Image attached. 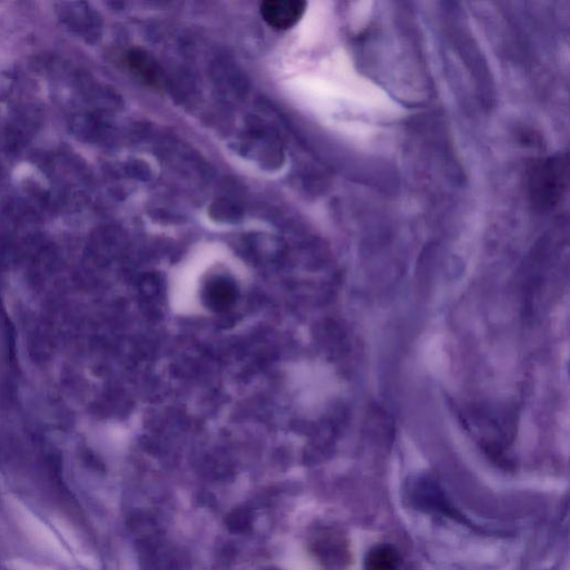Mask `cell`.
<instances>
[{"mask_svg":"<svg viewBox=\"0 0 570 570\" xmlns=\"http://www.w3.org/2000/svg\"><path fill=\"white\" fill-rule=\"evenodd\" d=\"M306 9L307 3L301 0H269L261 5V15L272 28L287 31L299 23Z\"/></svg>","mask_w":570,"mask_h":570,"instance_id":"obj_1","label":"cell"},{"mask_svg":"<svg viewBox=\"0 0 570 570\" xmlns=\"http://www.w3.org/2000/svg\"><path fill=\"white\" fill-rule=\"evenodd\" d=\"M542 171L536 176L535 180L538 181L535 184L536 189H545V193L554 198L558 196L560 190L563 189V184L565 180L564 166L560 162H549L547 163Z\"/></svg>","mask_w":570,"mask_h":570,"instance_id":"obj_2","label":"cell"},{"mask_svg":"<svg viewBox=\"0 0 570 570\" xmlns=\"http://www.w3.org/2000/svg\"><path fill=\"white\" fill-rule=\"evenodd\" d=\"M400 557L389 545L373 547L365 559V570H398Z\"/></svg>","mask_w":570,"mask_h":570,"instance_id":"obj_3","label":"cell"}]
</instances>
